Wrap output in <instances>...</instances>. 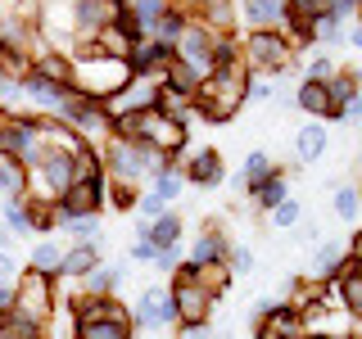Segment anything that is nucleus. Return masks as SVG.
<instances>
[{"mask_svg": "<svg viewBox=\"0 0 362 339\" xmlns=\"http://www.w3.org/2000/svg\"><path fill=\"white\" fill-rule=\"evenodd\" d=\"M267 222L276 226V231H294V222H303V203L294 199V195H290V199H281L276 208H267Z\"/></svg>", "mask_w": 362, "mask_h": 339, "instance_id": "32", "label": "nucleus"}, {"mask_svg": "<svg viewBox=\"0 0 362 339\" xmlns=\"http://www.w3.org/2000/svg\"><path fill=\"white\" fill-rule=\"evenodd\" d=\"M18 263H14V254H0V280H5V285H14V280H18Z\"/></svg>", "mask_w": 362, "mask_h": 339, "instance_id": "42", "label": "nucleus"}, {"mask_svg": "<svg viewBox=\"0 0 362 339\" xmlns=\"http://www.w3.org/2000/svg\"><path fill=\"white\" fill-rule=\"evenodd\" d=\"M245 195H254L258 208H276L281 199H290V181H286V172H281V167H272V172L258 181V186H249Z\"/></svg>", "mask_w": 362, "mask_h": 339, "instance_id": "21", "label": "nucleus"}, {"mask_svg": "<svg viewBox=\"0 0 362 339\" xmlns=\"http://www.w3.org/2000/svg\"><path fill=\"white\" fill-rule=\"evenodd\" d=\"M245 86H249V68L245 64L213 68L209 77H199L195 95H190V109H195L204 122H231L235 113L245 109Z\"/></svg>", "mask_w": 362, "mask_h": 339, "instance_id": "1", "label": "nucleus"}, {"mask_svg": "<svg viewBox=\"0 0 362 339\" xmlns=\"http://www.w3.org/2000/svg\"><path fill=\"white\" fill-rule=\"evenodd\" d=\"M68 90H73L68 82H50V77L32 73V68H28V77L18 82V95L28 100V105L37 109V113H45V118H54V109H59V100L68 95Z\"/></svg>", "mask_w": 362, "mask_h": 339, "instance_id": "13", "label": "nucleus"}, {"mask_svg": "<svg viewBox=\"0 0 362 339\" xmlns=\"http://www.w3.org/2000/svg\"><path fill=\"white\" fill-rule=\"evenodd\" d=\"M326 77H335V59L331 54H317L308 64V82H326Z\"/></svg>", "mask_w": 362, "mask_h": 339, "instance_id": "37", "label": "nucleus"}, {"mask_svg": "<svg viewBox=\"0 0 362 339\" xmlns=\"http://www.w3.org/2000/svg\"><path fill=\"white\" fill-rule=\"evenodd\" d=\"M154 254H158V249H154L150 240H141V235H136V244L127 249V258H132V263H145V267H154Z\"/></svg>", "mask_w": 362, "mask_h": 339, "instance_id": "38", "label": "nucleus"}, {"mask_svg": "<svg viewBox=\"0 0 362 339\" xmlns=\"http://www.w3.org/2000/svg\"><path fill=\"white\" fill-rule=\"evenodd\" d=\"M177 263H181V244H168V249H158V254H154V267L158 271H177Z\"/></svg>", "mask_w": 362, "mask_h": 339, "instance_id": "39", "label": "nucleus"}, {"mask_svg": "<svg viewBox=\"0 0 362 339\" xmlns=\"http://www.w3.org/2000/svg\"><path fill=\"white\" fill-rule=\"evenodd\" d=\"M105 190H109L105 177H82V181H73V186H68L64 195L54 199L59 222H64V218H86V213H100V208H105Z\"/></svg>", "mask_w": 362, "mask_h": 339, "instance_id": "8", "label": "nucleus"}, {"mask_svg": "<svg viewBox=\"0 0 362 339\" xmlns=\"http://www.w3.org/2000/svg\"><path fill=\"white\" fill-rule=\"evenodd\" d=\"M272 172V154L267 150H249L245 154V163H240V177H235V190H249V186H258Z\"/></svg>", "mask_w": 362, "mask_h": 339, "instance_id": "27", "label": "nucleus"}, {"mask_svg": "<svg viewBox=\"0 0 362 339\" xmlns=\"http://www.w3.org/2000/svg\"><path fill=\"white\" fill-rule=\"evenodd\" d=\"M0 208H5V199H0Z\"/></svg>", "mask_w": 362, "mask_h": 339, "instance_id": "45", "label": "nucleus"}, {"mask_svg": "<svg viewBox=\"0 0 362 339\" xmlns=\"http://www.w3.org/2000/svg\"><path fill=\"white\" fill-rule=\"evenodd\" d=\"M181 177L190 181V186H222L226 181V163H222V154L218 150H195L190 158H181Z\"/></svg>", "mask_w": 362, "mask_h": 339, "instance_id": "14", "label": "nucleus"}, {"mask_svg": "<svg viewBox=\"0 0 362 339\" xmlns=\"http://www.w3.org/2000/svg\"><path fill=\"white\" fill-rule=\"evenodd\" d=\"M158 95H163V82H158V77H132V82L122 86L113 100H105V113H109V122H113V118H122V113L158 109Z\"/></svg>", "mask_w": 362, "mask_h": 339, "instance_id": "9", "label": "nucleus"}, {"mask_svg": "<svg viewBox=\"0 0 362 339\" xmlns=\"http://www.w3.org/2000/svg\"><path fill=\"white\" fill-rule=\"evenodd\" d=\"M294 45L286 32H245V41H240V64L249 68V77L254 73H281V68H290L294 64Z\"/></svg>", "mask_w": 362, "mask_h": 339, "instance_id": "5", "label": "nucleus"}, {"mask_svg": "<svg viewBox=\"0 0 362 339\" xmlns=\"http://www.w3.org/2000/svg\"><path fill=\"white\" fill-rule=\"evenodd\" d=\"M186 23H190V14H186L181 5H173V0H168V9L158 14V23H154V32H150V37L168 41V45H177V37L186 32Z\"/></svg>", "mask_w": 362, "mask_h": 339, "instance_id": "25", "label": "nucleus"}, {"mask_svg": "<svg viewBox=\"0 0 362 339\" xmlns=\"http://www.w3.org/2000/svg\"><path fill=\"white\" fill-rule=\"evenodd\" d=\"M331 203H335V218L344 222V226H358V218H362V199H358V186H354V181L335 186Z\"/></svg>", "mask_w": 362, "mask_h": 339, "instance_id": "26", "label": "nucleus"}, {"mask_svg": "<svg viewBox=\"0 0 362 339\" xmlns=\"http://www.w3.org/2000/svg\"><path fill=\"white\" fill-rule=\"evenodd\" d=\"M54 308H59V280L23 267L18 280H14V312L28 316V321H37V326H45L54 316Z\"/></svg>", "mask_w": 362, "mask_h": 339, "instance_id": "4", "label": "nucleus"}, {"mask_svg": "<svg viewBox=\"0 0 362 339\" xmlns=\"http://www.w3.org/2000/svg\"><path fill=\"white\" fill-rule=\"evenodd\" d=\"M105 195H113V208H136V195H141V186H109Z\"/></svg>", "mask_w": 362, "mask_h": 339, "instance_id": "36", "label": "nucleus"}, {"mask_svg": "<svg viewBox=\"0 0 362 339\" xmlns=\"http://www.w3.org/2000/svg\"><path fill=\"white\" fill-rule=\"evenodd\" d=\"M73 339H136V326L132 321H90V326H77Z\"/></svg>", "mask_w": 362, "mask_h": 339, "instance_id": "30", "label": "nucleus"}, {"mask_svg": "<svg viewBox=\"0 0 362 339\" xmlns=\"http://www.w3.org/2000/svg\"><path fill=\"white\" fill-rule=\"evenodd\" d=\"M181 235H186V226H181L177 213H163V218H154V222H145V226H141V240H150L154 249L181 244Z\"/></svg>", "mask_w": 362, "mask_h": 339, "instance_id": "20", "label": "nucleus"}, {"mask_svg": "<svg viewBox=\"0 0 362 339\" xmlns=\"http://www.w3.org/2000/svg\"><path fill=\"white\" fill-rule=\"evenodd\" d=\"M322 14L335 23H354L358 18V0H322Z\"/></svg>", "mask_w": 362, "mask_h": 339, "instance_id": "34", "label": "nucleus"}, {"mask_svg": "<svg viewBox=\"0 0 362 339\" xmlns=\"http://www.w3.org/2000/svg\"><path fill=\"white\" fill-rule=\"evenodd\" d=\"M313 45H326V54L339 50L344 45V23H335V18H313Z\"/></svg>", "mask_w": 362, "mask_h": 339, "instance_id": "31", "label": "nucleus"}, {"mask_svg": "<svg viewBox=\"0 0 362 339\" xmlns=\"http://www.w3.org/2000/svg\"><path fill=\"white\" fill-rule=\"evenodd\" d=\"M326 150H331V131H326V122H303L299 136H294V158H299V163H317Z\"/></svg>", "mask_w": 362, "mask_h": 339, "instance_id": "17", "label": "nucleus"}, {"mask_svg": "<svg viewBox=\"0 0 362 339\" xmlns=\"http://www.w3.org/2000/svg\"><path fill=\"white\" fill-rule=\"evenodd\" d=\"M28 195V167L14 163V158H0V199L14 203Z\"/></svg>", "mask_w": 362, "mask_h": 339, "instance_id": "23", "label": "nucleus"}, {"mask_svg": "<svg viewBox=\"0 0 362 339\" xmlns=\"http://www.w3.org/2000/svg\"><path fill=\"white\" fill-rule=\"evenodd\" d=\"M0 312H14V285L0 280Z\"/></svg>", "mask_w": 362, "mask_h": 339, "instance_id": "43", "label": "nucleus"}, {"mask_svg": "<svg viewBox=\"0 0 362 339\" xmlns=\"http://www.w3.org/2000/svg\"><path fill=\"white\" fill-rule=\"evenodd\" d=\"M122 280H127V267H109V263H95L86 271L77 285H82V294H118Z\"/></svg>", "mask_w": 362, "mask_h": 339, "instance_id": "19", "label": "nucleus"}, {"mask_svg": "<svg viewBox=\"0 0 362 339\" xmlns=\"http://www.w3.org/2000/svg\"><path fill=\"white\" fill-rule=\"evenodd\" d=\"M213 41H218V32L213 28H204V23L190 18L186 23V32L177 37V59L181 64H190L199 77H209V59H213Z\"/></svg>", "mask_w": 362, "mask_h": 339, "instance_id": "11", "label": "nucleus"}, {"mask_svg": "<svg viewBox=\"0 0 362 339\" xmlns=\"http://www.w3.org/2000/svg\"><path fill=\"white\" fill-rule=\"evenodd\" d=\"M32 73L50 77V82H68V77H73V59H68V54H59V50H45V54H37V59H32Z\"/></svg>", "mask_w": 362, "mask_h": 339, "instance_id": "29", "label": "nucleus"}, {"mask_svg": "<svg viewBox=\"0 0 362 339\" xmlns=\"http://www.w3.org/2000/svg\"><path fill=\"white\" fill-rule=\"evenodd\" d=\"M132 82V68L127 59H113V54H100L95 45H82V50L73 54V77H68V86L82 90L86 100H113L122 86Z\"/></svg>", "mask_w": 362, "mask_h": 339, "instance_id": "2", "label": "nucleus"}, {"mask_svg": "<svg viewBox=\"0 0 362 339\" xmlns=\"http://www.w3.org/2000/svg\"><path fill=\"white\" fill-rule=\"evenodd\" d=\"M59 231H64L73 244H100V240H95V235H100V213H86V218H64Z\"/></svg>", "mask_w": 362, "mask_h": 339, "instance_id": "28", "label": "nucleus"}, {"mask_svg": "<svg viewBox=\"0 0 362 339\" xmlns=\"http://www.w3.org/2000/svg\"><path fill=\"white\" fill-rule=\"evenodd\" d=\"M226 271H231V276H249V271H258L254 249H249V244H231V249H226Z\"/></svg>", "mask_w": 362, "mask_h": 339, "instance_id": "33", "label": "nucleus"}, {"mask_svg": "<svg viewBox=\"0 0 362 339\" xmlns=\"http://www.w3.org/2000/svg\"><path fill=\"white\" fill-rule=\"evenodd\" d=\"M294 105L308 113V118H317V122H335V105H331V95H326L322 82H308V77H303L299 95H294Z\"/></svg>", "mask_w": 362, "mask_h": 339, "instance_id": "18", "label": "nucleus"}, {"mask_svg": "<svg viewBox=\"0 0 362 339\" xmlns=\"http://www.w3.org/2000/svg\"><path fill=\"white\" fill-rule=\"evenodd\" d=\"M59 258H64V244L59 240H37L28 254V267L41 271V276H59Z\"/></svg>", "mask_w": 362, "mask_h": 339, "instance_id": "24", "label": "nucleus"}, {"mask_svg": "<svg viewBox=\"0 0 362 339\" xmlns=\"http://www.w3.org/2000/svg\"><path fill=\"white\" fill-rule=\"evenodd\" d=\"M136 213H141L145 222H154V218H163V213H168V203L158 199V195H150V190H141V195H136Z\"/></svg>", "mask_w": 362, "mask_h": 339, "instance_id": "35", "label": "nucleus"}, {"mask_svg": "<svg viewBox=\"0 0 362 339\" xmlns=\"http://www.w3.org/2000/svg\"><path fill=\"white\" fill-rule=\"evenodd\" d=\"M294 231H299L303 244H322V226L317 222H294Z\"/></svg>", "mask_w": 362, "mask_h": 339, "instance_id": "41", "label": "nucleus"}, {"mask_svg": "<svg viewBox=\"0 0 362 339\" xmlns=\"http://www.w3.org/2000/svg\"><path fill=\"white\" fill-rule=\"evenodd\" d=\"M54 113H59V122H64V127H73L86 145L109 136V113H105V105H100V100H86L82 90H68Z\"/></svg>", "mask_w": 362, "mask_h": 339, "instance_id": "6", "label": "nucleus"}, {"mask_svg": "<svg viewBox=\"0 0 362 339\" xmlns=\"http://www.w3.org/2000/svg\"><path fill=\"white\" fill-rule=\"evenodd\" d=\"M0 254H14V235L5 231V222H0Z\"/></svg>", "mask_w": 362, "mask_h": 339, "instance_id": "44", "label": "nucleus"}, {"mask_svg": "<svg viewBox=\"0 0 362 339\" xmlns=\"http://www.w3.org/2000/svg\"><path fill=\"white\" fill-rule=\"evenodd\" d=\"M294 339H299V335H294Z\"/></svg>", "mask_w": 362, "mask_h": 339, "instance_id": "46", "label": "nucleus"}, {"mask_svg": "<svg viewBox=\"0 0 362 339\" xmlns=\"http://www.w3.org/2000/svg\"><path fill=\"white\" fill-rule=\"evenodd\" d=\"M235 14H240L245 32H286V23H290L286 0H240Z\"/></svg>", "mask_w": 362, "mask_h": 339, "instance_id": "12", "label": "nucleus"}, {"mask_svg": "<svg viewBox=\"0 0 362 339\" xmlns=\"http://www.w3.org/2000/svg\"><path fill=\"white\" fill-rule=\"evenodd\" d=\"M168 299H173V312L181 326H204L218 308V299H213L209 290L199 285V280H190L186 271H173V285H168Z\"/></svg>", "mask_w": 362, "mask_h": 339, "instance_id": "7", "label": "nucleus"}, {"mask_svg": "<svg viewBox=\"0 0 362 339\" xmlns=\"http://www.w3.org/2000/svg\"><path fill=\"white\" fill-rule=\"evenodd\" d=\"M95 263H105V258H100V244H64L59 276H54V280H82Z\"/></svg>", "mask_w": 362, "mask_h": 339, "instance_id": "16", "label": "nucleus"}, {"mask_svg": "<svg viewBox=\"0 0 362 339\" xmlns=\"http://www.w3.org/2000/svg\"><path fill=\"white\" fill-rule=\"evenodd\" d=\"M226 249H231L226 231H222L218 222H209V226L195 235V244H190V258H186V263H195V267H204V263H226Z\"/></svg>", "mask_w": 362, "mask_h": 339, "instance_id": "15", "label": "nucleus"}, {"mask_svg": "<svg viewBox=\"0 0 362 339\" xmlns=\"http://www.w3.org/2000/svg\"><path fill=\"white\" fill-rule=\"evenodd\" d=\"M100 172H105L109 186H141V181H150L158 154H150L145 145L127 141V136H105V145H100Z\"/></svg>", "mask_w": 362, "mask_h": 339, "instance_id": "3", "label": "nucleus"}, {"mask_svg": "<svg viewBox=\"0 0 362 339\" xmlns=\"http://www.w3.org/2000/svg\"><path fill=\"white\" fill-rule=\"evenodd\" d=\"M132 326H141V331H168V326H177V312H173V299H168V285H150V290L136 294Z\"/></svg>", "mask_w": 362, "mask_h": 339, "instance_id": "10", "label": "nucleus"}, {"mask_svg": "<svg viewBox=\"0 0 362 339\" xmlns=\"http://www.w3.org/2000/svg\"><path fill=\"white\" fill-rule=\"evenodd\" d=\"M339 258H344V249L339 244H317L313 249V271H308V280H322V285H331L335 280V271H339Z\"/></svg>", "mask_w": 362, "mask_h": 339, "instance_id": "22", "label": "nucleus"}, {"mask_svg": "<svg viewBox=\"0 0 362 339\" xmlns=\"http://www.w3.org/2000/svg\"><path fill=\"white\" fill-rule=\"evenodd\" d=\"M177 339H222V335H218V326L204 321V326H181V335H177Z\"/></svg>", "mask_w": 362, "mask_h": 339, "instance_id": "40", "label": "nucleus"}]
</instances>
